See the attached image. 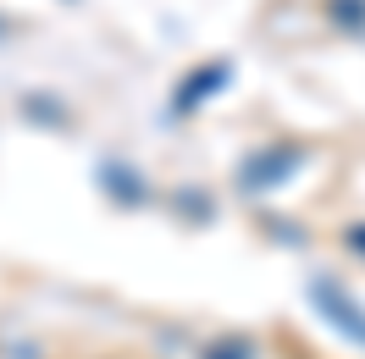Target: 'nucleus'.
I'll list each match as a JSON object with an SVG mask.
<instances>
[{
  "label": "nucleus",
  "mask_w": 365,
  "mask_h": 359,
  "mask_svg": "<svg viewBox=\"0 0 365 359\" xmlns=\"http://www.w3.org/2000/svg\"><path fill=\"white\" fill-rule=\"evenodd\" d=\"M316 293H321V298H327V304H332V310H327V315H332V321H343V326H349V332H354V337H365V321H360V315H349V304H343V298H338V288H332V282H316Z\"/></svg>",
  "instance_id": "obj_1"
}]
</instances>
